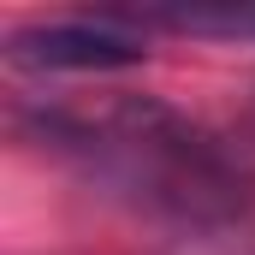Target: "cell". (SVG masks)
<instances>
[{
  "mask_svg": "<svg viewBox=\"0 0 255 255\" xmlns=\"http://www.w3.org/2000/svg\"><path fill=\"white\" fill-rule=\"evenodd\" d=\"M42 142L83 160L101 184L125 190L136 208L178 226H226L250 208L244 160L148 95H113L95 113H48Z\"/></svg>",
  "mask_w": 255,
  "mask_h": 255,
  "instance_id": "6da1fadb",
  "label": "cell"
},
{
  "mask_svg": "<svg viewBox=\"0 0 255 255\" xmlns=\"http://www.w3.org/2000/svg\"><path fill=\"white\" fill-rule=\"evenodd\" d=\"M12 65L30 71H119L142 65V36L119 18H71V24H30L12 36Z\"/></svg>",
  "mask_w": 255,
  "mask_h": 255,
  "instance_id": "7a4b0ae2",
  "label": "cell"
},
{
  "mask_svg": "<svg viewBox=\"0 0 255 255\" xmlns=\"http://www.w3.org/2000/svg\"><path fill=\"white\" fill-rule=\"evenodd\" d=\"M148 18L166 30H190V36H250L255 42V6H160Z\"/></svg>",
  "mask_w": 255,
  "mask_h": 255,
  "instance_id": "3957f363",
  "label": "cell"
},
{
  "mask_svg": "<svg viewBox=\"0 0 255 255\" xmlns=\"http://www.w3.org/2000/svg\"><path fill=\"white\" fill-rule=\"evenodd\" d=\"M250 119H255V107H250Z\"/></svg>",
  "mask_w": 255,
  "mask_h": 255,
  "instance_id": "277c9868",
  "label": "cell"
}]
</instances>
